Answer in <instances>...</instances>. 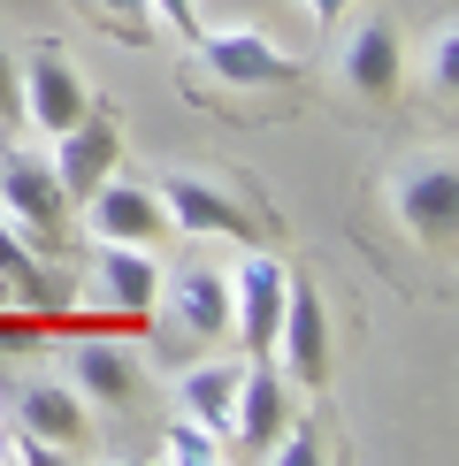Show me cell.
I'll return each mask as SVG.
<instances>
[{"label": "cell", "mask_w": 459, "mask_h": 466, "mask_svg": "<svg viewBox=\"0 0 459 466\" xmlns=\"http://www.w3.org/2000/svg\"><path fill=\"white\" fill-rule=\"evenodd\" d=\"M429 76H436V100L452 107V92H459V24L436 31V46H429Z\"/></svg>", "instance_id": "d6986e66"}, {"label": "cell", "mask_w": 459, "mask_h": 466, "mask_svg": "<svg viewBox=\"0 0 459 466\" xmlns=\"http://www.w3.org/2000/svg\"><path fill=\"white\" fill-rule=\"evenodd\" d=\"M0 283H8V306H31V314H54V306H62L54 260L24 238V229H15L8 215H0Z\"/></svg>", "instance_id": "7c38bea8"}, {"label": "cell", "mask_w": 459, "mask_h": 466, "mask_svg": "<svg viewBox=\"0 0 459 466\" xmlns=\"http://www.w3.org/2000/svg\"><path fill=\"white\" fill-rule=\"evenodd\" d=\"M54 184H62V199H92L115 168H123V123L100 107H85L69 130H54Z\"/></svg>", "instance_id": "3957f363"}, {"label": "cell", "mask_w": 459, "mask_h": 466, "mask_svg": "<svg viewBox=\"0 0 459 466\" xmlns=\"http://www.w3.org/2000/svg\"><path fill=\"white\" fill-rule=\"evenodd\" d=\"M283 276L276 252H245V268L230 276V329H245V352L253 360H276V321H283Z\"/></svg>", "instance_id": "277c9868"}, {"label": "cell", "mask_w": 459, "mask_h": 466, "mask_svg": "<svg viewBox=\"0 0 459 466\" xmlns=\"http://www.w3.org/2000/svg\"><path fill=\"white\" fill-rule=\"evenodd\" d=\"M177 314H184V329L191 337H230V276H184V290H177Z\"/></svg>", "instance_id": "e0dca14e"}, {"label": "cell", "mask_w": 459, "mask_h": 466, "mask_svg": "<svg viewBox=\"0 0 459 466\" xmlns=\"http://www.w3.org/2000/svg\"><path fill=\"white\" fill-rule=\"evenodd\" d=\"M268 451H276L283 466H314V459H321V443H314V436H276Z\"/></svg>", "instance_id": "7402d4cb"}, {"label": "cell", "mask_w": 459, "mask_h": 466, "mask_svg": "<svg viewBox=\"0 0 459 466\" xmlns=\"http://www.w3.org/2000/svg\"><path fill=\"white\" fill-rule=\"evenodd\" d=\"M398 222H406L413 245H452L459 229V177L452 161H421L398 177Z\"/></svg>", "instance_id": "ba28073f"}, {"label": "cell", "mask_w": 459, "mask_h": 466, "mask_svg": "<svg viewBox=\"0 0 459 466\" xmlns=\"http://www.w3.org/2000/svg\"><path fill=\"white\" fill-rule=\"evenodd\" d=\"M76 390L100 398V405H123L130 390H138V360L123 352V344H76Z\"/></svg>", "instance_id": "9a60e30c"}, {"label": "cell", "mask_w": 459, "mask_h": 466, "mask_svg": "<svg viewBox=\"0 0 459 466\" xmlns=\"http://www.w3.org/2000/svg\"><path fill=\"white\" fill-rule=\"evenodd\" d=\"M238 375H245V367H191V375H184V413L199 420V429L230 436V405H238Z\"/></svg>", "instance_id": "2e32d148"}, {"label": "cell", "mask_w": 459, "mask_h": 466, "mask_svg": "<svg viewBox=\"0 0 459 466\" xmlns=\"http://www.w3.org/2000/svg\"><path fill=\"white\" fill-rule=\"evenodd\" d=\"M276 367L291 382L314 390L330 375V329H321V290L314 283H291L283 290V321H276Z\"/></svg>", "instance_id": "9c48e42d"}, {"label": "cell", "mask_w": 459, "mask_h": 466, "mask_svg": "<svg viewBox=\"0 0 459 466\" xmlns=\"http://www.w3.org/2000/svg\"><path fill=\"white\" fill-rule=\"evenodd\" d=\"M168 459H184V466H207V459H222V443L207 436L191 413H177V429H168Z\"/></svg>", "instance_id": "ac0fdd59"}, {"label": "cell", "mask_w": 459, "mask_h": 466, "mask_svg": "<svg viewBox=\"0 0 459 466\" xmlns=\"http://www.w3.org/2000/svg\"><path fill=\"white\" fill-rule=\"evenodd\" d=\"M161 191V215L184 229V238H238V245H260V215L238 199L222 177H199V168H177V177L153 184Z\"/></svg>", "instance_id": "6da1fadb"}, {"label": "cell", "mask_w": 459, "mask_h": 466, "mask_svg": "<svg viewBox=\"0 0 459 466\" xmlns=\"http://www.w3.org/2000/svg\"><path fill=\"white\" fill-rule=\"evenodd\" d=\"M344 85L360 100H391L398 92V31L382 15H368L360 31H344Z\"/></svg>", "instance_id": "4fadbf2b"}, {"label": "cell", "mask_w": 459, "mask_h": 466, "mask_svg": "<svg viewBox=\"0 0 459 466\" xmlns=\"http://www.w3.org/2000/svg\"><path fill=\"white\" fill-rule=\"evenodd\" d=\"M85 15H92V24H107V31H123V38H138L146 31V0H85Z\"/></svg>", "instance_id": "ffe728a7"}, {"label": "cell", "mask_w": 459, "mask_h": 466, "mask_svg": "<svg viewBox=\"0 0 459 466\" xmlns=\"http://www.w3.org/2000/svg\"><path fill=\"white\" fill-rule=\"evenodd\" d=\"M15 76H24V123H38L54 138V130H69L76 115L92 107V92H85V76H76L54 46H38V54H24L15 62Z\"/></svg>", "instance_id": "52a82bcc"}, {"label": "cell", "mask_w": 459, "mask_h": 466, "mask_svg": "<svg viewBox=\"0 0 459 466\" xmlns=\"http://www.w3.org/2000/svg\"><path fill=\"white\" fill-rule=\"evenodd\" d=\"M161 24H177V31H199V0H146Z\"/></svg>", "instance_id": "603a6c76"}, {"label": "cell", "mask_w": 459, "mask_h": 466, "mask_svg": "<svg viewBox=\"0 0 459 466\" xmlns=\"http://www.w3.org/2000/svg\"><path fill=\"white\" fill-rule=\"evenodd\" d=\"M0 123H24V76H15V54H0Z\"/></svg>", "instance_id": "44dd1931"}, {"label": "cell", "mask_w": 459, "mask_h": 466, "mask_svg": "<svg viewBox=\"0 0 459 466\" xmlns=\"http://www.w3.org/2000/svg\"><path fill=\"white\" fill-rule=\"evenodd\" d=\"M299 8H306V15H314V24H337V15H344V8H352V0H299Z\"/></svg>", "instance_id": "cb8c5ba5"}, {"label": "cell", "mask_w": 459, "mask_h": 466, "mask_svg": "<svg viewBox=\"0 0 459 466\" xmlns=\"http://www.w3.org/2000/svg\"><path fill=\"white\" fill-rule=\"evenodd\" d=\"M199 62L215 69L222 85H245V92H291L299 85V62L283 46H268L260 31H207Z\"/></svg>", "instance_id": "5b68a950"}, {"label": "cell", "mask_w": 459, "mask_h": 466, "mask_svg": "<svg viewBox=\"0 0 459 466\" xmlns=\"http://www.w3.org/2000/svg\"><path fill=\"white\" fill-rule=\"evenodd\" d=\"M283 429H291V375L276 360H253L238 375V405H230V443L245 451H268Z\"/></svg>", "instance_id": "8992f818"}, {"label": "cell", "mask_w": 459, "mask_h": 466, "mask_svg": "<svg viewBox=\"0 0 459 466\" xmlns=\"http://www.w3.org/2000/svg\"><path fill=\"white\" fill-rule=\"evenodd\" d=\"M0 215L24 229L46 260L69 238V199H62V184H54V168L31 161V153H0Z\"/></svg>", "instance_id": "7a4b0ae2"}, {"label": "cell", "mask_w": 459, "mask_h": 466, "mask_svg": "<svg viewBox=\"0 0 459 466\" xmlns=\"http://www.w3.org/2000/svg\"><path fill=\"white\" fill-rule=\"evenodd\" d=\"M85 215H92V238H100V245H153L168 229L161 191H153V184H123V177H107L100 191H92Z\"/></svg>", "instance_id": "30bf717a"}, {"label": "cell", "mask_w": 459, "mask_h": 466, "mask_svg": "<svg viewBox=\"0 0 459 466\" xmlns=\"http://www.w3.org/2000/svg\"><path fill=\"white\" fill-rule=\"evenodd\" d=\"M92 290H100L107 314L146 321L153 299H161V268H153L146 245H100V252H92Z\"/></svg>", "instance_id": "8fae6325"}, {"label": "cell", "mask_w": 459, "mask_h": 466, "mask_svg": "<svg viewBox=\"0 0 459 466\" xmlns=\"http://www.w3.org/2000/svg\"><path fill=\"white\" fill-rule=\"evenodd\" d=\"M15 420H24V436L54 443V451H76L85 443V398L62 390V382H31L24 405H15Z\"/></svg>", "instance_id": "5bb4252c"}]
</instances>
